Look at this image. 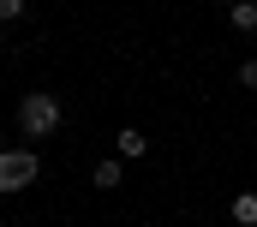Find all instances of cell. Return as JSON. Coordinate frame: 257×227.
<instances>
[{"label":"cell","mask_w":257,"mask_h":227,"mask_svg":"<svg viewBox=\"0 0 257 227\" xmlns=\"http://www.w3.org/2000/svg\"><path fill=\"white\" fill-rule=\"evenodd\" d=\"M227 215H233V227H257V191H239L227 203Z\"/></svg>","instance_id":"cell-4"},{"label":"cell","mask_w":257,"mask_h":227,"mask_svg":"<svg viewBox=\"0 0 257 227\" xmlns=\"http://www.w3.org/2000/svg\"><path fill=\"white\" fill-rule=\"evenodd\" d=\"M114 144H120V156H126V162H138V156H144V150H150V138H144V132H138V126H126V132H120V138H114Z\"/></svg>","instance_id":"cell-6"},{"label":"cell","mask_w":257,"mask_h":227,"mask_svg":"<svg viewBox=\"0 0 257 227\" xmlns=\"http://www.w3.org/2000/svg\"><path fill=\"white\" fill-rule=\"evenodd\" d=\"M90 185H96V191H120V185H126V168H120V156L96 162V173H90Z\"/></svg>","instance_id":"cell-3"},{"label":"cell","mask_w":257,"mask_h":227,"mask_svg":"<svg viewBox=\"0 0 257 227\" xmlns=\"http://www.w3.org/2000/svg\"><path fill=\"white\" fill-rule=\"evenodd\" d=\"M227 24L233 30H257V0H233L227 6Z\"/></svg>","instance_id":"cell-5"},{"label":"cell","mask_w":257,"mask_h":227,"mask_svg":"<svg viewBox=\"0 0 257 227\" xmlns=\"http://www.w3.org/2000/svg\"><path fill=\"white\" fill-rule=\"evenodd\" d=\"M36 150H0V197H12V191H24V185H36Z\"/></svg>","instance_id":"cell-2"},{"label":"cell","mask_w":257,"mask_h":227,"mask_svg":"<svg viewBox=\"0 0 257 227\" xmlns=\"http://www.w3.org/2000/svg\"><path fill=\"white\" fill-rule=\"evenodd\" d=\"M0 150H6V132H0Z\"/></svg>","instance_id":"cell-9"},{"label":"cell","mask_w":257,"mask_h":227,"mask_svg":"<svg viewBox=\"0 0 257 227\" xmlns=\"http://www.w3.org/2000/svg\"><path fill=\"white\" fill-rule=\"evenodd\" d=\"M18 132H24V138H54V132H60V96L30 90V96L18 102Z\"/></svg>","instance_id":"cell-1"},{"label":"cell","mask_w":257,"mask_h":227,"mask_svg":"<svg viewBox=\"0 0 257 227\" xmlns=\"http://www.w3.org/2000/svg\"><path fill=\"white\" fill-rule=\"evenodd\" d=\"M251 36H257V30H251Z\"/></svg>","instance_id":"cell-10"},{"label":"cell","mask_w":257,"mask_h":227,"mask_svg":"<svg viewBox=\"0 0 257 227\" xmlns=\"http://www.w3.org/2000/svg\"><path fill=\"white\" fill-rule=\"evenodd\" d=\"M12 18H24V0H0V24H12Z\"/></svg>","instance_id":"cell-7"},{"label":"cell","mask_w":257,"mask_h":227,"mask_svg":"<svg viewBox=\"0 0 257 227\" xmlns=\"http://www.w3.org/2000/svg\"><path fill=\"white\" fill-rule=\"evenodd\" d=\"M239 84H245V90H257V60H245V66H239Z\"/></svg>","instance_id":"cell-8"}]
</instances>
